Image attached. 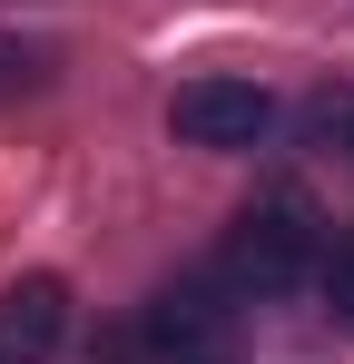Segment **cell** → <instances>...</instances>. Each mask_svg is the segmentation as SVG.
I'll return each mask as SVG.
<instances>
[{"instance_id":"obj_1","label":"cell","mask_w":354,"mask_h":364,"mask_svg":"<svg viewBox=\"0 0 354 364\" xmlns=\"http://www.w3.org/2000/svg\"><path fill=\"white\" fill-rule=\"evenodd\" d=\"M315 256H325V237H315V207L305 197H266V207H246L227 227V276L236 286H256V296H286V286H305L315 276Z\"/></svg>"},{"instance_id":"obj_2","label":"cell","mask_w":354,"mask_h":364,"mask_svg":"<svg viewBox=\"0 0 354 364\" xmlns=\"http://www.w3.org/2000/svg\"><path fill=\"white\" fill-rule=\"evenodd\" d=\"M138 335L158 364H236V305H217L207 286H168V296H148Z\"/></svg>"},{"instance_id":"obj_3","label":"cell","mask_w":354,"mask_h":364,"mask_svg":"<svg viewBox=\"0 0 354 364\" xmlns=\"http://www.w3.org/2000/svg\"><path fill=\"white\" fill-rule=\"evenodd\" d=\"M168 128L187 148H256V138L276 128V99H266L256 79H187L168 99Z\"/></svg>"},{"instance_id":"obj_4","label":"cell","mask_w":354,"mask_h":364,"mask_svg":"<svg viewBox=\"0 0 354 364\" xmlns=\"http://www.w3.org/2000/svg\"><path fill=\"white\" fill-rule=\"evenodd\" d=\"M69 335V286L59 276H10L0 286V364H50Z\"/></svg>"},{"instance_id":"obj_5","label":"cell","mask_w":354,"mask_h":364,"mask_svg":"<svg viewBox=\"0 0 354 364\" xmlns=\"http://www.w3.org/2000/svg\"><path fill=\"white\" fill-rule=\"evenodd\" d=\"M305 138L335 148V158H354V89H345V79H325V89L305 99Z\"/></svg>"},{"instance_id":"obj_6","label":"cell","mask_w":354,"mask_h":364,"mask_svg":"<svg viewBox=\"0 0 354 364\" xmlns=\"http://www.w3.org/2000/svg\"><path fill=\"white\" fill-rule=\"evenodd\" d=\"M315 286H325V315L354 335V237H335L325 256H315Z\"/></svg>"}]
</instances>
